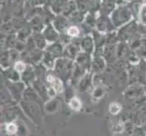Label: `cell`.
Segmentation results:
<instances>
[{"mask_svg":"<svg viewBox=\"0 0 146 136\" xmlns=\"http://www.w3.org/2000/svg\"><path fill=\"white\" fill-rule=\"evenodd\" d=\"M66 34L69 37H77L80 34V30L76 26H71L67 28Z\"/></svg>","mask_w":146,"mask_h":136,"instance_id":"30bf717a","label":"cell"},{"mask_svg":"<svg viewBox=\"0 0 146 136\" xmlns=\"http://www.w3.org/2000/svg\"><path fill=\"white\" fill-rule=\"evenodd\" d=\"M52 85H53V88L55 90V92L61 93L63 91V84H62V82L60 81L59 79L55 78L54 81L52 83Z\"/></svg>","mask_w":146,"mask_h":136,"instance_id":"5bb4252c","label":"cell"},{"mask_svg":"<svg viewBox=\"0 0 146 136\" xmlns=\"http://www.w3.org/2000/svg\"><path fill=\"white\" fill-rule=\"evenodd\" d=\"M128 1H130V0H128Z\"/></svg>","mask_w":146,"mask_h":136,"instance_id":"ac0fdd59","label":"cell"},{"mask_svg":"<svg viewBox=\"0 0 146 136\" xmlns=\"http://www.w3.org/2000/svg\"><path fill=\"white\" fill-rule=\"evenodd\" d=\"M43 36L46 39V41L54 42L55 40H57V38H58L57 30L53 26H48L44 28V32H43Z\"/></svg>","mask_w":146,"mask_h":136,"instance_id":"277c9868","label":"cell"},{"mask_svg":"<svg viewBox=\"0 0 146 136\" xmlns=\"http://www.w3.org/2000/svg\"><path fill=\"white\" fill-rule=\"evenodd\" d=\"M132 18V13L126 7H119L112 13V21L115 27L123 26L128 23Z\"/></svg>","mask_w":146,"mask_h":136,"instance_id":"6da1fadb","label":"cell"},{"mask_svg":"<svg viewBox=\"0 0 146 136\" xmlns=\"http://www.w3.org/2000/svg\"><path fill=\"white\" fill-rule=\"evenodd\" d=\"M70 107H71L73 110L74 111H79L82 107V103L77 97H74L70 100V103H69Z\"/></svg>","mask_w":146,"mask_h":136,"instance_id":"8fae6325","label":"cell"},{"mask_svg":"<svg viewBox=\"0 0 146 136\" xmlns=\"http://www.w3.org/2000/svg\"><path fill=\"white\" fill-rule=\"evenodd\" d=\"M139 18L141 23L146 26V5H143L139 9Z\"/></svg>","mask_w":146,"mask_h":136,"instance_id":"7c38bea8","label":"cell"},{"mask_svg":"<svg viewBox=\"0 0 146 136\" xmlns=\"http://www.w3.org/2000/svg\"><path fill=\"white\" fill-rule=\"evenodd\" d=\"M118 1H119V2H122L123 0H116V2H118Z\"/></svg>","mask_w":146,"mask_h":136,"instance_id":"e0dca14e","label":"cell"},{"mask_svg":"<svg viewBox=\"0 0 146 136\" xmlns=\"http://www.w3.org/2000/svg\"><path fill=\"white\" fill-rule=\"evenodd\" d=\"M34 41H35V44H36L39 48H43L44 45H46V39L44 38V36H41V34H35V37H34Z\"/></svg>","mask_w":146,"mask_h":136,"instance_id":"ba28073f","label":"cell"},{"mask_svg":"<svg viewBox=\"0 0 146 136\" xmlns=\"http://www.w3.org/2000/svg\"><path fill=\"white\" fill-rule=\"evenodd\" d=\"M116 0H102L101 3V10L103 16H108L115 10Z\"/></svg>","mask_w":146,"mask_h":136,"instance_id":"3957f363","label":"cell"},{"mask_svg":"<svg viewBox=\"0 0 146 136\" xmlns=\"http://www.w3.org/2000/svg\"><path fill=\"white\" fill-rule=\"evenodd\" d=\"M96 27L99 31L106 32V31H112L114 29V25L112 21L111 17H107V16H101L96 19Z\"/></svg>","mask_w":146,"mask_h":136,"instance_id":"7a4b0ae2","label":"cell"},{"mask_svg":"<svg viewBox=\"0 0 146 136\" xmlns=\"http://www.w3.org/2000/svg\"><path fill=\"white\" fill-rule=\"evenodd\" d=\"M67 19L63 16H57L54 20V27L59 32L67 30Z\"/></svg>","mask_w":146,"mask_h":136,"instance_id":"5b68a950","label":"cell"},{"mask_svg":"<svg viewBox=\"0 0 146 136\" xmlns=\"http://www.w3.org/2000/svg\"><path fill=\"white\" fill-rule=\"evenodd\" d=\"M81 48L85 52H92L94 49V40L89 36H86L81 41Z\"/></svg>","mask_w":146,"mask_h":136,"instance_id":"8992f818","label":"cell"},{"mask_svg":"<svg viewBox=\"0 0 146 136\" xmlns=\"http://www.w3.org/2000/svg\"><path fill=\"white\" fill-rule=\"evenodd\" d=\"M17 126L14 123H8L7 125V132L9 134H14L15 133L17 132Z\"/></svg>","mask_w":146,"mask_h":136,"instance_id":"2e32d148","label":"cell"},{"mask_svg":"<svg viewBox=\"0 0 146 136\" xmlns=\"http://www.w3.org/2000/svg\"><path fill=\"white\" fill-rule=\"evenodd\" d=\"M67 1L66 0H55V2L53 4L52 8L54 10L56 13H59L61 11H64V8L67 6Z\"/></svg>","mask_w":146,"mask_h":136,"instance_id":"52a82bcc","label":"cell"},{"mask_svg":"<svg viewBox=\"0 0 146 136\" xmlns=\"http://www.w3.org/2000/svg\"><path fill=\"white\" fill-rule=\"evenodd\" d=\"M109 111L112 114H117L121 111V105L117 103H113L110 104Z\"/></svg>","mask_w":146,"mask_h":136,"instance_id":"4fadbf2b","label":"cell"},{"mask_svg":"<svg viewBox=\"0 0 146 136\" xmlns=\"http://www.w3.org/2000/svg\"><path fill=\"white\" fill-rule=\"evenodd\" d=\"M25 69H26V64H25L23 62L21 61H18L16 63V64H15V70H16L17 72L18 73H22L25 71Z\"/></svg>","mask_w":146,"mask_h":136,"instance_id":"9a60e30c","label":"cell"},{"mask_svg":"<svg viewBox=\"0 0 146 136\" xmlns=\"http://www.w3.org/2000/svg\"><path fill=\"white\" fill-rule=\"evenodd\" d=\"M64 51H66L67 54L70 55V56H74V55H75V54L77 53V51H79V46L76 44L71 43L65 47Z\"/></svg>","mask_w":146,"mask_h":136,"instance_id":"9c48e42d","label":"cell"}]
</instances>
